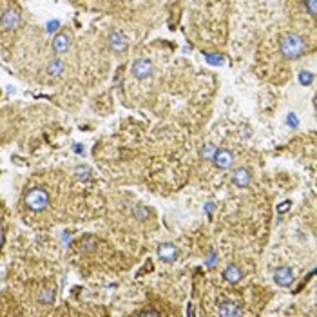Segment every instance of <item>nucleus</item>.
I'll list each match as a JSON object with an SVG mask.
<instances>
[{
	"label": "nucleus",
	"mask_w": 317,
	"mask_h": 317,
	"mask_svg": "<svg viewBox=\"0 0 317 317\" xmlns=\"http://www.w3.org/2000/svg\"><path fill=\"white\" fill-rule=\"evenodd\" d=\"M212 154H214L212 145H207V149L201 151V156H203V158H207V159H212Z\"/></svg>",
	"instance_id": "aec40b11"
},
{
	"label": "nucleus",
	"mask_w": 317,
	"mask_h": 317,
	"mask_svg": "<svg viewBox=\"0 0 317 317\" xmlns=\"http://www.w3.org/2000/svg\"><path fill=\"white\" fill-rule=\"evenodd\" d=\"M223 278L227 279L228 283H232V285H236V283H239V281L243 279L241 268H239L238 265H228V267L225 268Z\"/></svg>",
	"instance_id": "9b49d317"
},
{
	"label": "nucleus",
	"mask_w": 317,
	"mask_h": 317,
	"mask_svg": "<svg viewBox=\"0 0 317 317\" xmlns=\"http://www.w3.org/2000/svg\"><path fill=\"white\" fill-rule=\"evenodd\" d=\"M212 161L214 165L218 168H230L234 163V154L230 153L228 149H219V151H214L212 154Z\"/></svg>",
	"instance_id": "39448f33"
},
{
	"label": "nucleus",
	"mask_w": 317,
	"mask_h": 317,
	"mask_svg": "<svg viewBox=\"0 0 317 317\" xmlns=\"http://www.w3.org/2000/svg\"><path fill=\"white\" fill-rule=\"evenodd\" d=\"M312 82H314V75L310 71H301V73H299V84L310 85Z\"/></svg>",
	"instance_id": "dca6fc26"
},
{
	"label": "nucleus",
	"mask_w": 317,
	"mask_h": 317,
	"mask_svg": "<svg viewBox=\"0 0 317 317\" xmlns=\"http://www.w3.org/2000/svg\"><path fill=\"white\" fill-rule=\"evenodd\" d=\"M136 216H138V219H145L147 210H145V208H138V210H136Z\"/></svg>",
	"instance_id": "b1692460"
},
{
	"label": "nucleus",
	"mask_w": 317,
	"mask_h": 317,
	"mask_svg": "<svg viewBox=\"0 0 317 317\" xmlns=\"http://www.w3.org/2000/svg\"><path fill=\"white\" fill-rule=\"evenodd\" d=\"M62 71H64V62H62L60 58L51 60L49 65H47V73H49V76L56 78V76L62 75Z\"/></svg>",
	"instance_id": "ddd939ff"
},
{
	"label": "nucleus",
	"mask_w": 317,
	"mask_h": 317,
	"mask_svg": "<svg viewBox=\"0 0 317 317\" xmlns=\"http://www.w3.org/2000/svg\"><path fill=\"white\" fill-rule=\"evenodd\" d=\"M290 205H292L290 201H283V203L278 207V212L283 214V212H287V210H290Z\"/></svg>",
	"instance_id": "4be33fe9"
},
{
	"label": "nucleus",
	"mask_w": 317,
	"mask_h": 317,
	"mask_svg": "<svg viewBox=\"0 0 317 317\" xmlns=\"http://www.w3.org/2000/svg\"><path fill=\"white\" fill-rule=\"evenodd\" d=\"M138 316L145 317V316H153V317H158L159 312L158 310H142V312H138Z\"/></svg>",
	"instance_id": "412c9836"
},
{
	"label": "nucleus",
	"mask_w": 317,
	"mask_h": 317,
	"mask_svg": "<svg viewBox=\"0 0 317 317\" xmlns=\"http://www.w3.org/2000/svg\"><path fill=\"white\" fill-rule=\"evenodd\" d=\"M154 73L153 62L147 58H136L133 62V67H131V75L136 80H147L151 78Z\"/></svg>",
	"instance_id": "7ed1b4c3"
},
{
	"label": "nucleus",
	"mask_w": 317,
	"mask_h": 317,
	"mask_svg": "<svg viewBox=\"0 0 317 317\" xmlns=\"http://www.w3.org/2000/svg\"><path fill=\"white\" fill-rule=\"evenodd\" d=\"M24 203L33 212H42L49 205V192L44 187H33L25 192Z\"/></svg>",
	"instance_id": "f03ea898"
},
{
	"label": "nucleus",
	"mask_w": 317,
	"mask_h": 317,
	"mask_svg": "<svg viewBox=\"0 0 317 317\" xmlns=\"http://www.w3.org/2000/svg\"><path fill=\"white\" fill-rule=\"evenodd\" d=\"M89 174H91V168L85 167V165H78V167H75V176L78 179H82V181H87V179H89Z\"/></svg>",
	"instance_id": "4468645a"
},
{
	"label": "nucleus",
	"mask_w": 317,
	"mask_h": 317,
	"mask_svg": "<svg viewBox=\"0 0 317 317\" xmlns=\"http://www.w3.org/2000/svg\"><path fill=\"white\" fill-rule=\"evenodd\" d=\"M55 299V290L53 288H44L42 294H40V303H44V305H51Z\"/></svg>",
	"instance_id": "2eb2a0df"
},
{
	"label": "nucleus",
	"mask_w": 317,
	"mask_h": 317,
	"mask_svg": "<svg viewBox=\"0 0 317 317\" xmlns=\"http://www.w3.org/2000/svg\"><path fill=\"white\" fill-rule=\"evenodd\" d=\"M219 316L223 317H232V316H241V310H239V307L236 305L234 301H225L219 305Z\"/></svg>",
	"instance_id": "f8f14e48"
},
{
	"label": "nucleus",
	"mask_w": 317,
	"mask_h": 317,
	"mask_svg": "<svg viewBox=\"0 0 317 317\" xmlns=\"http://www.w3.org/2000/svg\"><path fill=\"white\" fill-rule=\"evenodd\" d=\"M279 49H281V55L287 60H298L307 53L308 47H307V42H305L299 35H296V33H288V35H285L281 38Z\"/></svg>",
	"instance_id": "f257e3e1"
},
{
	"label": "nucleus",
	"mask_w": 317,
	"mask_h": 317,
	"mask_svg": "<svg viewBox=\"0 0 317 317\" xmlns=\"http://www.w3.org/2000/svg\"><path fill=\"white\" fill-rule=\"evenodd\" d=\"M58 22H56V20H53V22H51V24L49 25H47V31H49V33H55V31H56V27H58Z\"/></svg>",
	"instance_id": "5701e85b"
},
{
	"label": "nucleus",
	"mask_w": 317,
	"mask_h": 317,
	"mask_svg": "<svg viewBox=\"0 0 317 317\" xmlns=\"http://www.w3.org/2000/svg\"><path fill=\"white\" fill-rule=\"evenodd\" d=\"M232 183L239 188H245L248 183H250V170L245 167H239L236 168L232 172Z\"/></svg>",
	"instance_id": "1a4fd4ad"
},
{
	"label": "nucleus",
	"mask_w": 317,
	"mask_h": 317,
	"mask_svg": "<svg viewBox=\"0 0 317 317\" xmlns=\"http://www.w3.org/2000/svg\"><path fill=\"white\" fill-rule=\"evenodd\" d=\"M205 56H207L208 64H218V65L223 64V56L221 55H208V53H205Z\"/></svg>",
	"instance_id": "a211bd4d"
},
{
	"label": "nucleus",
	"mask_w": 317,
	"mask_h": 317,
	"mask_svg": "<svg viewBox=\"0 0 317 317\" xmlns=\"http://www.w3.org/2000/svg\"><path fill=\"white\" fill-rule=\"evenodd\" d=\"M158 258L165 263L174 261V259L178 258V248H176V245H172V243H163V245H159Z\"/></svg>",
	"instance_id": "6e6552de"
},
{
	"label": "nucleus",
	"mask_w": 317,
	"mask_h": 317,
	"mask_svg": "<svg viewBox=\"0 0 317 317\" xmlns=\"http://www.w3.org/2000/svg\"><path fill=\"white\" fill-rule=\"evenodd\" d=\"M107 44H109V49L113 53H124L127 49L129 42H127V38H125V35L122 31H113L109 35V38H107Z\"/></svg>",
	"instance_id": "20e7f679"
},
{
	"label": "nucleus",
	"mask_w": 317,
	"mask_h": 317,
	"mask_svg": "<svg viewBox=\"0 0 317 317\" xmlns=\"http://www.w3.org/2000/svg\"><path fill=\"white\" fill-rule=\"evenodd\" d=\"M305 7L308 9V15L316 18L317 15V0H305Z\"/></svg>",
	"instance_id": "f3484780"
},
{
	"label": "nucleus",
	"mask_w": 317,
	"mask_h": 317,
	"mask_svg": "<svg viewBox=\"0 0 317 317\" xmlns=\"http://www.w3.org/2000/svg\"><path fill=\"white\" fill-rule=\"evenodd\" d=\"M69 47H71V38L67 33H58V35L53 38V49H55V53H58V55L65 53Z\"/></svg>",
	"instance_id": "9d476101"
},
{
	"label": "nucleus",
	"mask_w": 317,
	"mask_h": 317,
	"mask_svg": "<svg viewBox=\"0 0 317 317\" xmlns=\"http://www.w3.org/2000/svg\"><path fill=\"white\" fill-rule=\"evenodd\" d=\"M0 24H2V27H4V29H7V31L18 29V25H20V13L15 9V7H9V9L5 11L4 15H2Z\"/></svg>",
	"instance_id": "423d86ee"
},
{
	"label": "nucleus",
	"mask_w": 317,
	"mask_h": 317,
	"mask_svg": "<svg viewBox=\"0 0 317 317\" xmlns=\"http://www.w3.org/2000/svg\"><path fill=\"white\" fill-rule=\"evenodd\" d=\"M274 281L278 283L279 287H290L294 283V272L288 267H279L274 272Z\"/></svg>",
	"instance_id": "0eeeda50"
},
{
	"label": "nucleus",
	"mask_w": 317,
	"mask_h": 317,
	"mask_svg": "<svg viewBox=\"0 0 317 317\" xmlns=\"http://www.w3.org/2000/svg\"><path fill=\"white\" fill-rule=\"evenodd\" d=\"M287 124L290 125V127H294V129H298L299 122H298V118H296V114H294V113H290V114H288V118H287Z\"/></svg>",
	"instance_id": "6ab92c4d"
}]
</instances>
